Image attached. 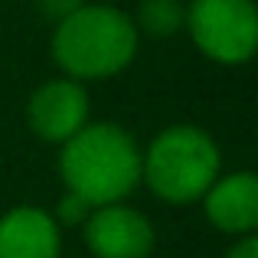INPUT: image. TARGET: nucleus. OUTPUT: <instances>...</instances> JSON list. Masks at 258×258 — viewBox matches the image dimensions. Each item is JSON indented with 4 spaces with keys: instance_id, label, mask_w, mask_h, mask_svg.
Instances as JSON below:
<instances>
[{
    "instance_id": "1",
    "label": "nucleus",
    "mask_w": 258,
    "mask_h": 258,
    "mask_svg": "<svg viewBox=\"0 0 258 258\" xmlns=\"http://www.w3.org/2000/svg\"><path fill=\"white\" fill-rule=\"evenodd\" d=\"M59 176L92 206L124 203L141 183V147L114 121H88L59 144Z\"/></svg>"
},
{
    "instance_id": "2",
    "label": "nucleus",
    "mask_w": 258,
    "mask_h": 258,
    "mask_svg": "<svg viewBox=\"0 0 258 258\" xmlns=\"http://www.w3.org/2000/svg\"><path fill=\"white\" fill-rule=\"evenodd\" d=\"M141 33L124 10L111 4H82L52 30V59L76 82H101L124 72L138 56Z\"/></svg>"
},
{
    "instance_id": "3",
    "label": "nucleus",
    "mask_w": 258,
    "mask_h": 258,
    "mask_svg": "<svg viewBox=\"0 0 258 258\" xmlns=\"http://www.w3.org/2000/svg\"><path fill=\"white\" fill-rule=\"evenodd\" d=\"M222 170V154L213 134L196 124H170L141 151V180L157 200L189 206L203 200Z\"/></svg>"
},
{
    "instance_id": "4",
    "label": "nucleus",
    "mask_w": 258,
    "mask_h": 258,
    "mask_svg": "<svg viewBox=\"0 0 258 258\" xmlns=\"http://www.w3.org/2000/svg\"><path fill=\"white\" fill-rule=\"evenodd\" d=\"M183 30L216 66H245L258 49V10L252 0H189Z\"/></svg>"
},
{
    "instance_id": "5",
    "label": "nucleus",
    "mask_w": 258,
    "mask_h": 258,
    "mask_svg": "<svg viewBox=\"0 0 258 258\" xmlns=\"http://www.w3.org/2000/svg\"><path fill=\"white\" fill-rule=\"evenodd\" d=\"M82 235L95 258H151L157 245L154 222L127 203L95 206L82 222Z\"/></svg>"
},
{
    "instance_id": "6",
    "label": "nucleus",
    "mask_w": 258,
    "mask_h": 258,
    "mask_svg": "<svg viewBox=\"0 0 258 258\" xmlns=\"http://www.w3.org/2000/svg\"><path fill=\"white\" fill-rule=\"evenodd\" d=\"M30 131L46 144H66L88 124V92L76 79H49L26 101Z\"/></svg>"
},
{
    "instance_id": "7",
    "label": "nucleus",
    "mask_w": 258,
    "mask_h": 258,
    "mask_svg": "<svg viewBox=\"0 0 258 258\" xmlns=\"http://www.w3.org/2000/svg\"><path fill=\"white\" fill-rule=\"evenodd\" d=\"M206 219L219 232L242 239L255 235L258 229V176L252 170H235L226 176H216L213 186L203 193Z\"/></svg>"
},
{
    "instance_id": "8",
    "label": "nucleus",
    "mask_w": 258,
    "mask_h": 258,
    "mask_svg": "<svg viewBox=\"0 0 258 258\" xmlns=\"http://www.w3.org/2000/svg\"><path fill=\"white\" fill-rule=\"evenodd\" d=\"M62 226L49 209L13 206L0 216V258H59Z\"/></svg>"
},
{
    "instance_id": "9",
    "label": "nucleus",
    "mask_w": 258,
    "mask_h": 258,
    "mask_svg": "<svg viewBox=\"0 0 258 258\" xmlns=\"http://www.w3.org/2000/svg\"><path fill=\"white\" fill-rule=\"evenodd\" d=\"M183 10H186V4H180V0H141L138 17L131 20L144 36L170 39L183 30Z\"/></svg>"
},
{
    "instance_id": "10",
    "label": "nucleus",
    "mask_w": 258,
    "mask_h": 258,
    "mask_svg": "<svg viewBox=\"0 0 258 258\" xmlns=\"http://www.w3.org/2000/svg\"><path fill=\"white\" fill-rule=\"evenodd\" d=\"M92 209H95L92 203H85L82 196H76V193H69V189H66L62 200L56 203V213H52V219H56L59 226H82Z\"/></svg>"
},
{
    "instance_id": "11",
    "label": "nucleus",
    "mask_w": 258,
    "mask_h": 258,
    "mask_svg": "<svg viewBox=\"0 0 258 258\" xmlns=\"http://www.w3.org/2000/svg\"><path fill=\"white\" fill-rule=\"evenodd\" d=\"M85 0H36V10L43 13L46 20H52V23H59L62 17H69L72 10H79Z\"/></svg>"
},
{
    "instance_id": "12",
    "label": "nucleus",
    "mask_w": 258,
    "mask_h": 258,
    "mask_svg": "<svg viewBox=\"0 0 258 258\" xmlns=\"http://www.w3.org/2000/svg\"><path fill=\"white\" fill-rule=\"evenodd\" d=\"M222 258H258V239L255 235H242V239H235L232 245L226 248Z\"/></svg>"
}]
</instances>
